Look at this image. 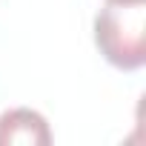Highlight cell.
Wrapping results in <instances>:
<instances>
[{"label":"cell","instance_id":"cell-1","mask_svg":"<svg viewBox=\"0 0 146 146\" xmlns=\"http://www.w3.org/2000/svg\"><path fill=\"white\" fill-rule=\"evenodd\" d=\"M100 54L123 72L146 63V3H106L95 17Z\"/></svg>","mask_w":146,"mask_h":146},{"label":"cell","instance_id":"cell-2","mask_svg":"<svg viewBox=\"0 0 146 146\" xmlns=\"http://www.w3.org/2000/svg\"><path fill=\"white\" fill-rule=\"evenodd\" d=\"M49 146L52 143V129L46 117L35 109H9L0 115V146Z\"/></svg>","mask_w":146,"mask_h":146},{"label":"cell","instance_id":"cell-3","mask_svg":"<svg viewBox=\"0 0 146 146\" xmlns=\"http://www.w3.org/2000/svg\"><path fill=\"white\" fill-rule=\"evenodd\" d=\"M106 3H146V0H106Z\"/></svg>","mask_w":146,"mask_h":146}]
</instances>
